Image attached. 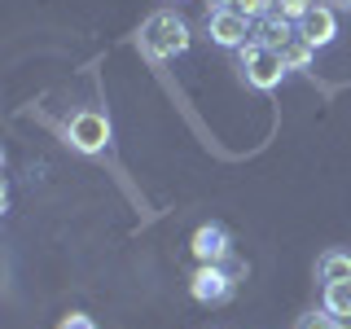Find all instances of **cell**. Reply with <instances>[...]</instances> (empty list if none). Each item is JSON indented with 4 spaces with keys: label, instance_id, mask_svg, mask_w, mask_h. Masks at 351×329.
I'll list each match as a JSON object with an SVG mask.
<instances>
[{
    "label": "cell",
    "instance_id": "obj_1",
    "mask_svg": "<svg viewBox=\"0 0 351 329\" xmlns=\"http://www.w3.org/2000/svg\"><path fill=\"white\" fill-rule=\"evenodd\" d=\"M136 44H141V53H145L149 62H176L180 53H189L193 31L176 9H154V14L141 22Z\"/></svg>",
    "mask_w": 351,
    "mask_h": 329
},
{
    "label": "cell",
    "instance_id": "obj_2",
    "mask_svg": "<svg viewBox=\"0 0 351 329\" xmlns=\"http://www.w3.org/2000/svg\"><path fill=\"white\" fill-rule=\"evenodd\" d=\"M237 71H241V84L255 88V93H272V88H281V80L290 75V66H285L281 49H268L263 40H250L237 49Z\"/></svg>",
    "mask_w": 351,
    "mask_h": 329
},
{
    "label": "cell",
    "instance_id": "obj_3",
    "mask_svg": "<svg viewBox=\"0 0 351 329\" xmlns=\"http://www.w3.org/2000/svg\"><path fill=\"white\" fill-rule=\"evenodd\" d=\"M246 277V263L241 259H224V263H197V268L189 272V294L197 303L206 307H219L233 299L237 281Z\"/></svg>",
    "mask_w": 351,
    "mask_h": 329
},
{
    "label": "cell",
    "instance_id": "obj_4",
    "mask_svg": "<svg viewBox=\"0 0 351 329\" xmlns=\"http://www.w3.org/2000/svg\"><path fill=\"white\" fill-rule=\"evenodd\" d=\"M66 145L75 154H106L114 145V127H110V114L106 110H75L66 119Z\"/></svg>",
    "mask_w": 351,
    "mask_h": 329
},
{
    "label": "cell",
    "instance_id": "obj_5",
    "mask_svg": "<svg viewBox=\"0 0 351 329\" xmlns=\"http://www.w3.org/2000/svg\"><path fill=\"white\" fill-rule=\"evenodd\" d=\"M202 31H206V40H211V44H219V49H233V53L241 49V44L255 40V22H250L246 14L224 9V5H211V9H206Z\"/></svg>",
    "mask_w": 351,
    "mask_h": 329
},
{
    "label": "cell",
    "instance_id": "obj_6",
    "mask_svg": "<svg viewBox=\"0 0 351 329\" xmlns=\"http://www.w3.org/2000/svg\"><path fill=\"white\" fill-rule=\"evenodd\" d=\"M189 250L197 263H224V259H233V233L224 224H215V219L211 224H197L189 237Z\"/></svg>",
    "mask_w": 351,
    "mask_h": 329
},
{
    "label": "cell",
    "instance_id": "obj_7",
    "mask_svg": "<svg viewBox=\"0 0 351 329\" xmlns=\"http://www.w3.org/2000/svg\"><path fill=\"white\" fill-rule=\"evenodd\" d=\"M299 36L312 44V49L334 44V36H338V14H334V5H321V0H316V5L299 18Z\"/></svg>",
    "mask_w": 351,
    "mask_h": 329
},
{
    "label": "cell",
    "instance_id": "obj_8",
    "mask_svg": "<svg viewBox=\"0 0 351 329\" xmlns=\"http://www.w3.org/2000/svg\"><path fill=\"white\" fill-rule=\"evenodd\" d=\"M294 36H299V22L285 18V14H277V9H272V14H263V18L255 22V40H263L268 49H285Z\"/></svg>",
    "mask_w": 351,
    "mask_h": 329
},
{
    "label": "cell",
    "instance_id": "obj_9",
    "mask_svg": "<svg viewBox=\"0 0 351 329\" xmlns=\"http://www.w3.org/2000/svg\"><path fill=\"white\" fill-rule=\"evenodd\" d=\"M316 281L329 285V281H351V255L347 250H325L316 259Z\"/></svg>",
    "mask_w": 351,
    "mask_h": 329
},
{
    "label": "cell",
    "instance_id": "obj_10",
    "mask_svg": "<svg viewBox=\"0 0 351 329\" xmlns=\"http://www.w3.org/2000/svg\"><path fill=\"white\" fill-rule=\"evenodd\" d=\"M321 307L329 316H347L351 312V281H329L321 285Z\"/></svg>",
    "mask_w": 351,
    "mask_h": 329
},
{
    "label": "cell",
    "instance_id": "obj_11",
    "mask_svg": "<svg viewBox=\"0 0 351 329\" xmlns=\"http://www.w3.org/2000/svg\"><path fill=\"white\" fill-rule=\"evenodd\" d=\"M316 53H321V49H312V44H307L303 36H294V40L281 49V58H285V66H290V71H312Z\"/></svg>",
    "mask_w": 351,
    "mask_h": 329
},
{
    "label": "cell",
    "instance_id": "obj_12",
    "mask_svg": "<svg viewBox=\"0 0 351 329\" xmlns=\"http://www.w3.org/2000/svg\"><path fill=\"white\" fill-rule=\"evenodd\" d=\"M215 5L233 9V14H246L250 22H259L263 14H272V0H215Z\"/></svg>",
    "mask_w": 351,
    "mask_h": 329
},
{
    "label": "cell",
    "instance_id": "obj_13",
    "mask_svg": "<svg viewBox=\"0 0 351 329\" xmlns=\"http://www.w3.org/2000/svg\"><path fill=\"white\" fill-rule=\"evenodd\" d=\"M294 329H338V321L325 312V307H316V312H307V316H299V325Z\"/></svg>",
    "mask_w": 351,
    "mask_h": 329
},
{
    "label": "cell",
    "instance_id": "obj_14",
    "mask_svg": "<svg viewBox=\"0 0 351 329\" xmlns=\"http://www.w3.org/2000/svg\"><path fill=\"white\" fill-rule=\"evenodd\" d=\"M312 5H316V0H272V9H277V14H285V18H294V22H299Z\"/></svg>",
    "mask_w": 351,
    "mask_h": 329
},
{
    "label": "cell",
    "instance_id": "obj_15",
    "mask_svg": "<svg viewBox=\"0 0 351 329\" xmlns=\"http://www.w3.org/2000/svg\"><path fill=\"white\" fill-rule=\"evenodd\" d=\"M58 329H97V321L88 312H66L62 321H58Z\"/></svg>",
    "mask_w": 351,
    "mask_h": 329
},
{
    "label": "cell",
    "instance_id": "obj_16",
    "mask_svg": "<svg viewBox=\"0 0 351 329\" xmlns=\"http://www.w3.org/2000/svg\"><path fill=\"white\" fill-rule=\"evenodd\" d=\"M334 321H338V329H351V312L347 316H334Z\"/></svg>",
    "mask_w": 351,
    "mask_h": 329
},
{
    "label": "cell",
    "instance_id": "obj_17",
    "mask_svg": "<svg viewBox=\"0 0 351 329\" xmlns=\"http://www.w3.org/2000/svg\"><path fill=\"white\" fill-rule=\"evenodd\" d=\"M338 9H351V0H338Z\"/></svg>",
    "mask_w": 351,
    "mask_h": 329
}]
</instances>
